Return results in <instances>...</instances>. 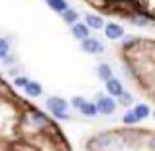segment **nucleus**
I'll list each match as a JSON object with an SVG mask.
<instances>
[{
    "instance_id": "nucleus-11",
    "label": "nucleus",
    "mask_w": 155,
    "mask_h": 151,
    "mask_svg": "<svg viewBox=\"0 0 155 151\" xmlns=\"http://www.w3.org/2000/svg\"><path fill=\"white\" fill-rule=\"evenodd\" d=\"M132 112H134V116L137 118V122H141V120H145V118L151 114V110H149L147 104H136L132 108Z\"/></svg>"
},
{
    "instance_id": "nucleus-12",
    "label": "nucleus",
    "mask_w": 155,
    "mask_h": 151,
    "mask_svg": "<svg viewBox=\"0 0 155 151\" xmlns=\"http://www.w3.org/2000/svg\"><path fill=\"white\" fill-rule=\"evenodd\" d=\"M45 2H47V6H49L51 10L59 12V14H63L65 10H69V4H67V0H45Z\"/></svg>"
},
{
    "instance_id": "nucleus-1",
    "label": "nucleus",
    "mask_w": 155,
    "mask_h": 151,
    "mask_svg": "<svg viewBox=\"0 0 155 151\" xmlns=\"http://www.w3.org/2000/svg\"><path fill=\"white\" fill-rule=\"evenodd\" d=\"M24 124L30 126L34 132H41V130H47L49 128V118L45 116V114L38 112V110H28L26 116H24Z\"/></svg>"
},
{
    "instance_id": "nucleus-7",
    "label": "nucleus",
    "mask_w": 155,
    "mask_h": 151,
    "mask_svg": "<svg viewBox=\"0 0 155 151\" xmlns=\"http://www.w3.org/2000/svg\"><path fill=\"white\" fill-rule=\"evenodd\" d=\"M106 92H108L112 98H120L122 96V92H124V87H122V83H120V79H110V80H106Z\"/></svg>"
},
{
    "instance_id": "nucleus-18",
    "label": "nucleus",
    "mask_w": 155,
    "mask_h": 151,
    "mask_svg": "<svg viewBox=\"0 0 155 151\" xmlns=\"http://www.w3.org/2000/svg\"><path fill=\"white\" fill-rule=\"evenodd\" d=\"M120 104H124V106L132 104V96H130L128 92H122V96H120Z\"/></svg>"
},
{
    "instance_id": "nucleus-14",
    "label": "nucleus",
    "mask_w": 155,
    "mask_h": 151,
    "mask_svg": "<svg viewBox=\"0 0 155 151\" xmlns=\"http://www.w3.org/2000/svg\"><path fill=\"white\" fill-rule=\"evenodd\" d=\"M61 16H63V20H65L67 24H71V26H75V24L79 22V14H77L75 10H71V8H69V10H65Z\"/></svg>"
},
{
    "instance_id": "nucleus-3",
    "label": "nucleus",
    "mask_w": 155,
    "mask_h": 151,
    "mask_svg": "<svg viewBox=\"0 0 155 151\" xmlns=\"http://www.w3.org/2000/svg\"><path fill=\"white\" fill-rule=\"evenodd\" d=\"M73 106H75V108L79 110L83 116H88V118H92V116H96V114H98L94 102H88V100L81 98V96H75V98H73Z\"/></svg>"
},
{
    "instance_id": "nucleus-20",
    "label": "nucleus",
    "mask_w": 155,
    "mask_h": 151,
    "mask_svg": "<svg viewBox=\"0 0 155 151\" xmlns=\"http://www.w3.org/2000/svg\"><path fill=\"white\" fill-rule=\"evenodd\" d=\"M153 143H155V137H153Z\"/></svg>"
},
{
    "instance_id": "nucleus-9",
    "label": "nucleus",
    "mask_w": 155,
    "mask_h": 151,
    "mask_svg": "<svg viewBox=\"0 0 155 151\" xmlns=\"http://www.w3.org/2000/svg\"><path fill=\"white\" fill-rule=\"evenodd\" d=\"M84 24L88 26V30H102L104 28V20L100 16H94V14H88L84 18Z\"/></svg>"
},
{
    "instance_id": "nucleus-5",
    "label": "nucleus",
    "mask_w": 155,
    "mask_h": 151,
    "mask_svg": "<svg viewBox=\"0 0 155 151\" xmlns=\"http://www.w3.org/2000/svg\"><path fill=\"white\" fill-rule=\"evenodd\" d=\"M81 49L88 55H98V53H104V43L94 38H88L84 41H81Z\"/></svg>"
},
{
    "instance_id": "nucleus-8",
    "label": "nucleus",
    "mask_w": 155,
    "mask_h": 151,
    "mask_svg": "<svg viewBox=\"0 0 155 151\" xmlns=\"http://www.w3.org/2000/svg\"><path fill=\"white\" fill-rule=\"evenodd\" d=\"M71 31H73V38H75V39H79V41H84V39H88V38H91V30H88V26H87V24L77 22L75 26H71Z\"/></svg>"
},
{
    "instance_id": "nucleus-10",
    "label": "nucleus",
    "mask_w": 155,
    "mask_h": 151,
    "mask_svg": "<svg viewBox=\"0 0 155 151\" xmlns=\"http://www.w3.org/2000/svg\"><path fill=\"white\" fill-rule=\"evenodd\" d=\"M26 94L28 96H31V98H38V96H41V92H43V88H41V84L39 83H35V80H30V83L26 84Z\"/></svg>"
},
{
    "instance_id": "nucleus-13",
    "label": "nucleus",
    "mask_w": 155,
    "mask_h": 151,
    "mask_svg": "<svg viewBox=\"0 0 155 151\" xmlns=\"http://www.w3.org/2000/svg\"><path fill=\"white\" fill-rule=\"evenodd\" d=\"M96 73H98V79H100V80H104V83H106V80H110V79H112V69H110L106 63L98 65Z\"/></svg>"
},
{
    "instance_id": "nucleus-2",
    "label": "nucleus",
    "mask_w": 155,
    "mask_h": 151,
    "mask_svg": "<svg viewBox=\"0 0 155 151\" xmlns=\"http://www.w3.org/2000/svg\"><path fill=\"white\" fill-rule=\"evenodd\" d=\"M47 108H49V114L53 118H57V120H69V102L65 98H61V96H51V98H47Z\"/></svg>"
},
{
    "instance_id": "nucleus-4",
    "label": "nucleus",
    "mask_w": 155,
    "mask_h": 151,
    "mask_svg": "<svg viewBox=\"0 0 155 151\" xmlns=\"http://www.w3.org/2000/svg\"><path fill=\"white\" fill-rule=\"evenodd\" d=\"M94 104H96L98 114H104V116H110V114H114V110H116V100H114L112 96H98Z\"/></svg>"
},
{
    "instance_id": "nucleus-16",
    "label": "nucleus",
    "mask_w": 155,
    "mask_h": 151,
    "mask_svg": "<svg viewBox=\"0 0 155 151\" xmlns=\"http://www.w3.org/2000/svg\"><path fill=\"white\" fill-rule=\"evenodd\" d=\"M124 124H126V126H134V124H137V118L134 116L132 110H128V112L124 114Z\"/></svg>"
},
{
    "instance_id": "nucleus-6",
    "label": "nucleus",
    "mask_w": 155,
    "mask_h": 151,
    "mask_svg": "<svg viewBox=\"0 0 155 151\" xmlns=\"http://www.w3.org/2000/svg\"><path fill=\"white\" fill-rule=\"evenodd\" d=\"M104 35L108 39H120V38H124V28L120 24H114V22L104 24Z\"/></svg>"
},
{
    "instance_id": "nucleus-19",
    "label": "nucleus",
    "mask_w": 155,
    "mask_h": 151,
    "mask_svg": "<svg viewBox=\"0 0 155 151\" xmlns=\"http://www.w3.org/2000/svg\"><path fill=\"white\" fill-rule=\"evenodd\" d=\"M132 22H134V24H137V26H145V24H147V18H137V16H134Z\"/></svg>"
},
{
    "instance_id": "nucleus-15",
    "label": "nucleus",
    "mask_w": 155,
    "mask_h": 151,
    "mask_svg": "<svg viewBox=\"0 0 155 151\" xmlns=\"http://www.w3.org/2000/svg\"><path fill=\"white\" fill-rule=\"evenodd\" d=\"M8 57H10V43H8V39L0 38V59L6 61Z\"/></svg>"
},
{
    "instance_id": "nucleus-17",
    "label": "nucleus",
    "mask_w": 155,
    "mask_h": 151,
    "mask_svg": "<svg viewBox=\"0 0 155 151\" xmlns=\"http://www.w3.org/2000/svg\"><path fill=\"white\" fill-rule=\"evenodd\" d=\"M28 83H30L28 77H16V79H14V87H18V88H26Z\"/></svg>"
}]
</instances>
